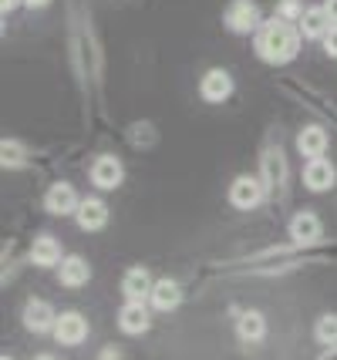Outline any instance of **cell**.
<instances>
[{"label":"cell","mask_w":337,"mask_h":360,"mask_svg":"<svg viewBox=\"0 0 337 360\" xmlns=\"http://www.w3.org/2000/svg\"><path fill=\"white\" fill-rule=\"evenodd\" d=\"M300 37H304L300 27H293L290 20L273 17V20H263V27H260L257 37H253V47H257V54L267 64H287L297 58Z\"/></svg>","instance_id":"6da1fadb"},{"label":"cell","mask_w":337,"mask_h":360,"mask_svg":"<svg viewBox=\"0 0 337 360\" xmlns=\"http://www.w3.org/2000/svg\"><path fill=\"white\" fill-rule=\"evenodd\" d=\"M267 199V186L260 175H236L233 186H229V205L240 209V212H250V209H260V202Z\"/></svg>","instance_id":"7a4b0ae2"},{"label":"cell","mask_w":337,"mask_h":360,"mask_svg":"<svg viewBox=\"0 0 337 360\" xmlns=\"http://www.w3.org/2000/svg\"><path fill=\"white\" fill-rule=\"evenodd\" d=\"M223 24L233 34L260 31V27H263V20H260L257 0H229V4H226V11H223Z\"/></svg>","instance_id":"3957f363"},{"label":"cell","mask_w":337,"mask_h":360,"mask_svg":"<svg viewBox=\"0 0 337 360\" xmlns=\"http://www.w3.org/2000/svg\"><path fill=\"white\" fill-rule=\"evenodd\" d=\"M260 179H263V186L267 192H284L287 188V158L280 148H267L263 158H260Z\"/></svg>","instance_id":"277c9868"},{"label":"cell","mask_w":337,"mask_h":360,"mask_svg":"<svg viewBox=\"0 0 337 360\" xmlns=\"http://www.w3.org/2000/svg\"><path fill=\"white\" fill-rule=\"evenodd\" d=\"M88 175H91V186H95V188H101V192H112V188L122 186V179H125V165H122L115 155H98L95 162H91Z\"/></svg>","instance_id":"5b68a950"},{"label":"cell","mask_w":337,"mask_h":360,"mask_svg":"<svg viewBox=\"0 0 337 360\" xmlns=\"http://www.w3.org/2000/svg\"><path fill=\"white\" fill-rule=\"evenodd\" d=\"M233 94V75L223 68H209L203 81H199V98L209 105H223L226 98Z\"/></svg>","instance_id":"8992f818"},{"label":"cell","mask_w":337,"mask_h":360,"mask_svg":"<svg viewBox=\"0 0 337 360\" xmlns=\"http://www.w3.org/2000/svg\"><path fill=\"white\" fill-rule=\"evenodd\" d=\"M78 205H81V199L71 182H54V186L44 192V209H48L51 216H75Z\"/></svg>","instance_id":"52a82bcc"},{"label":"cell","mask_w":337,"mask_h":360,"mask_svg":"<svg viewBox=\"0 0 337 360\" xmlns=\"http://www.w3.org/2000/svg\"><path fill=\"white\" fill-rule=\"evenodd\" d=\"M290 239L297 243V246H310V243H317L324 236V226H321V216L317 212H310V209H300L287 226Z\"/></svg>","instance_id":"ba28073f"},{"label":"cell","mask_w":337,"mask_h":360,"mask_svg":"<svg viewBox=\"0 0 337 360\" xmlns=\"http://www.w3.org/2000/svg\"><path fill=\"white\" fill-rule=\"evenodd\" d=\"M54 337H58V344H65V347L84 344V337H88V320H84L78 310L58 314V323H54Z\"/></svg>","instance_id":"9c48e42d"},{"label":"cell","mask_w":337,"mask_h":360,"mask_svg":"<svg viewBox=\"0 0 337 360\" xmlns=\"http://www.w3.org/2000/svg\"><path fill=\"white\" fill-rule=\"evenodd\" d=\"M54 323H58V314L48 300H27L24 303V327L31 333H48V330H54Z\"/></svg>","instance_id":"30bf717a"},{"label":"cell","mask_w":337,"mask_h":360,"mask_svg":"<svg viewBox=\"0 0 337 360\" xmlns=\"http://www.w3.org/2000/svg\"><path fill=\"white\" fill-rule=\"evenodd\" d=\"M152 323V316H148V307H145V300H125V307L118 310V327L122 333H145Z\"/></svg>","instance_id":"8fae6325"},{"label":"cell","mask_w":337,"mask_h":360,"mask_svg":"<svg viewBox=\"0 0 337 360\" xmlns=\"http://www.w3.org/2000/svg\"><path fill=\"white\" fill-rule=\"evenodd\" d=\"M334 182H337V169L327 158H310L304 165V186L310 192H327V188H334Z\"/></svg>","instance_id":"7c38bea8"},{"label":"cell","mask_w":337,"mask_h":360,"mask_svg":"<svg viewBox=\"0 0 337 360\" xmlns=\"http://www.w3.org/2000/svg\"><path fill=\"white\" fill-rule=\"evenodd\" d=\"M75 222H78L84 233H98L108 226V205L101 199H81L78 212H75Z\"/></svg>","instance_id":"4fadbf2b"},{"label":"cell","mask_w":337,"mask_h":360,"mask_svg":"<svg viewBox=\"0 0 337 360\" xmlns=\"http://www.w3.org/2000/svg\"><path fill=\"white\" fill-rule=\"evenodd\" d=\"M58 280H61V286H68V290L84 286V283L91 280V266H88V259H84V256H65V259H61V266H58Z\"/></svg>","instance_id":"5bb4252c"},{"label":"cell","mask_w":337,"mask_h":360,"mask_svg":"<svg viewBox=\"0 0 337 360\" xmlns=\"http://www.w3.org/2000/svg\"><path fill=\"white\" fill-rule=\"evenodd\" d=\"M148 303H152L159 314H169V310H176L179 303H182V286H179L176 280H169V276H165V280H155Z\"/></svg>","instance_id":"9a60e30c"},{"label":"cell","mask_w":337,"mask_h":360,"mask_svg":"<svg viewBox=\"0 0 337 360\" xmlns=\"http://www.w3.org/2000/svg\"><path fill=\"white\" fill-rule=\"evenodd\" d=\"M152 276H148V269L145 266H132L125 269V276H122V293L125 300H148L152 297Z\"/></svg>","instance_id":"2e32d148"},{"label":"cell","mask_w":337,"mask_h":360,"mask_svg":"<svg viewBox=\"0 0 337 360\" xmlns=\"http://www.w3.org/2000/svg\"><path fill=\"white\" fill-rule=\"evenodd\" d=\"M297 27H300V34H304L307 41H324V34L331 31L334 24H331V17H327V11L321 7H307L304 17L297 20Z\"/></svg>","instance_id":"e0dca14e"},{"label":"cell","mask_w":337,"mask_h":360,"mask_svg":"<svg viewBox=\"0 0 337 360\" xmlns=\"http://www.w3.org/2000/svg\"><path fill=\"white\" fill-rule=\"evenodd\" d=\"M31 263L41 269L61 266V243L54 236H37L31 243Z\"/></svg>","instance_id":"ac0fdd59"},{"label":"cell","mask_w":337,"mask_h":360,"mask_svg":"<svg viewBox=\"0 0 337 360\" xmlns=\"http://www.w3.org/2000/svg\"><path fill=\"white\" fill-rule=\"evenodd\" d=\"M297 152L310 162V158H324L327 152V131L321 125H307L300 128V135H297Z\"/></svg>","instance_id":"d6986e66"},{"label":"cell","mask_w":337,"mask_h":360,"mask_svg":"<svg viewBox=\"0 0 337 360\" xmlns=\"http://www.w3.org/2000/svg\"><path fill=\"white\" fill-rule=\"evenodd\" d=\"M236 333H240L243 344H260V340L267 337V316L260 314V310H246V314H240V320H236Z\"/></svg>","instance_id":"ffe728a7"},{"label":"cell","mask_w":337,"mask_h":360,"mask_svg":"<svg viewBox=\"0 0 337 360\" xmlns=\"http://www.w3.org/2000/svg\"><path fill=\"white\" fill-rule=\"evenodd\" d=\"M0 162H4V169H20V165H27V148L14 139H4V145H0Z\"/></svg>","instance_id":"44dd1931"},{"label":"cell","mask_w":337,"mask_h":360,"mask_svg":"<svg viewBox=\"0 0 337 360\" xmlns=\"http://www.w3.org/2000/svg\"><path fill=\"white\" fill-rule=\"evenodd\" d=\"M314 337H317V344H324V347H337V316L324 314L321 320H317V327H314Z\"/></svg>","instance_id":"7402d4cb"},{"label":"cell","mask_w":337,"mask_h":360,"mask_svg":"<svg viewBox=\"0 0 337 360\" xmlns=\"http://www.w3.org/2000/svg\"><path fill=\"white\" fill-rule=\"evenodd\" d=\"M276 17H280V20H300V17H304V7H300L297 0H280Z\"/></svg>","instance_id":"603a6c76"},{"label":"cell","mask_w":337,"mask_h":360,"mask_svg":"<svg viewBox=\"0 0 337 360\" xmlns=\"http://www.w3.org/2000/svg\"><path fill=\"white\" fill-rule=\"evenodd\" d=\"M324 51H327L331 58H337V24L327 34H324Z\"/></svg>","instance_id":"cb8c5ba5"},{"label":"cell","mask_w":337,"mask_h":360,"mask_svg":"<svg viewBox=\"0 0 337 360\" xmlns=\"http://www.w3.org/2000/svg\"><path fill=\"white\" fill-rule=\"evenodd\" d=\"M98 360H122V354H118L115 347H105V350L98 354Z\"/></svg>","instance_id":"d4e9b609"},{"label":"cell","mask_w":337,"mask_h":360,"mask_svg":"<svg viewBox=\"0 0 337 360\" xmlns=\"http://www.w3.org/2000/svg\"><path fill=\"white\" fill-rule=\"evenodd\" d=\"M20 4H24V0H0V11H4V17H7L14 7H20Z\"/></svg>","instance_id":"484cf974"},{"label":"cell","mask_w":337,"mask_h":360,"mask_svg":"<svg viewBox=\"0 0 337 360\" xmlns=\"http://www.w3.org/2000/svg\"><path fill=\"white\" fill-rule=\"evenodd\" d=\"M324 11H327V17H331V24H337V0H327Z\"/></svg>","instance_id":"4316f807"},{"label":"cell","mask_w":337,"mask_h":360,"mask_svg":"<svg viewBox=\"0 0 337 360\" xmlns=\"http://www.w3.org/2000/svg\"><path fill=\"white\" fill-rule=\"evenodd\" d=\"M51 0H24V7H31V11H41V7H48Z\"/></svg>","instance_id":"83f0119b"},{"label":"cell","mask_w":337,"mask_h":360,"mask_svg":"<svg viewBox=\"0 0 337 360\" xmlns=\"http://www.w3.org/2000/svg\"><path fill=\"white\" fill-rule=\"evenodd\" d=\"M34 360H58V357H54V354H37Z\"/></svg>","instance_id":"f1b7e54d"},{"label":"cell","mask_w":337,"mask_h":360,"mask_svg":"<svg viewBox=\"0 0 337 360\" xmlns=\"http://www.w3.org/2000/svg\"><path fill=\"white\" fill-rule=\"evenodd\" d=\"M0 360H14V357H0Z\"/></svg>","instance_id":"f546056e"}]
</instances>
